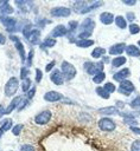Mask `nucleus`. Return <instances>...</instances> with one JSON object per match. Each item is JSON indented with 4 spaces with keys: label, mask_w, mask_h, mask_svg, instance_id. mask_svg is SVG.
<instances>
[{
    "label": "nucleus",
    "mask_w": 140,
    "mask_h": 151,
    "mask_svg": "<svg viewBox=\"0 0 140 151\" xmlns=\"http://www.w3.org/2000/svg\"><path fill=\"white\" fill-rule=\"evenodd\" d=\"M61 71H62V73H63V76H64V79H66V80L74 79L75 76H76V73H77L75 66H74L72 64H70L69 61H65V60L62 63Z\"/></svg>",
    "instance_id": "1"
},
{
    "label": "nucleus",
    "mask_w": 140,
    "mask_h": 151,
    "mask_svg": "<svg viewBox=\"0 0 140 151\" xmlns=\"http://www.w3.org/2000/svg\"><path fill=\"white\" fill-rule=\"evenodd\" d=\"M19 87V80L15 77H12L8 79V81L5 85V96L7 97H12L15 94L17 90Z\"/></svg>",
    "instance_id": "2"
},
{
    "label": "nucleus",
    "mask_w": 140,
    "mask_h": 151,
    "mask_svg": "<svg viewBox=\"0 0 140 151\" xmlns=\"http://www.w3.org/2000/svg\"><path fill=\"white\" fill-rule=\"evenodd\" d=\"M83 66H84V70L89 74H93V76H95V74H97L100 72H103V63L102 61L96 63V64H94L91 61H85L83 64Z\"/></svg>",
    "instance_id": "3"
},
{
    "label": "nucleus",
    "mask_w": 140,
    "mask_h": 151,
    "mask_svg": "<svg viewBox=\"0 0 140 151\" xmlns=\"http://www.w3.org/2000/svg\"><path fill=\"white\" fill-rule=\"evenodd\" d=\"M98 127H100L102 131H104V132H112V131L115 130L116 124H115V122H114L113 119L104 117V118H101V119L98 120Z\"/></svg>",
    "instance_id": "4"
},
{
    "label": "nucleus",
    "mask_w": 140,
    "mask_h": 151,
    "mask_svg": "<svg viewBox=\"0 0 140 151\" xmlns=\"http://www.w3.org/2000/svg\"><path fill=\"white\" fill-rule=\"evenodd\" d=\"M134 90H135V86H134L133 83L129 81V80H123V81H121L120 85H119V88H117L119 93H121V94H123V96H129Z\"/></svg>",
    "instance_id": "5"
},
{
    "label": "nucleus",
    "mask_w": 140,
    "mask_h": 151,
    "mask_svg": "<svg viewBox=\"0 0 140 151\" xmlns=\"http://www.w3.org/2000/svg\"><path fill=\"white\" fill-rule=\"evenodd\" d=\"M51 117H52V114H51V112L49 110L42 111L34 117V123L38 124V125H45V124H47L50 122Z\"/></svg>",
    "instance_id": "6"
},
{
    "label": "nucleus",
    "mask_w": 140,
    "mask_h": 151,
    "mask_svg": "<svg viewBox=\"0 0 140 151\" xmlns=\"http://www.w3.org/2000/svg\"><path fill=\"white\" fill-rule=\"evenodd\" d=\"M0 22L6 27V29L8 32H12L15 29V25H17V20L12 17L8 15H1L0 14Z\"/></svg>",
    "instance_id": "7"
},
{
    "label": "nucleus",
    "mask_w": 140,
    "mask_h": 151,
    "mask_svg": "<svg viewBox=\"0 0 140 151\" xmlns=\"http://www.w3.org/2000/svg\"><path fill=\"white\" fill-rule=\"evenodd\" d=\"M9 39H11L12 41H14V42H15V48H17V51H18V53H19V55H20V58H21V61L24 63V61L26 60V54H25L24 45L21 44V41L19 40V38H18L17 35H14V34H11V35H9Z\"/></svg>",
    "instance_id": "8"
},
{
    "label": "nucleus",
    "mask_w": 140,
    "mask_h": 151,
    "mask_svg": "<svg viewBox=\"0 0 140 151\" xmlns=\"http://www.w3.org/2000/svg\"><path fill=\"white\" fill-rule=\"evenodd\" d=\"M51 15L52 17H69L71 14V11L68 8V7H64V6H59V7H53L51 11H50Z\"/></svg>",
    "instance_id": "9"
},
{
    "label": "nucleus",
    "mask_w": 140,
    "mask_h": 151,
    "mask_svg": "<svg viewBox=\"0 0 140 151\" xmlns=\"http://www.w3.org/2000/svg\"><path fill=\"white\" fill-rule=\"evenodd\" d=\"M50 79H51V81H52L55 85H57V86L63 85V83H64V76H63L62 71H59V70H53V71L50 73Z\"/></svg>",
    "instance_id": "10"
},
{
    "label": "nucleus",
    "mask_w": 140,
    "mask_h": 151,
    "mask_svg": "<svg viewBox=\"0 0 140 151\" xmlns=\"http://www.w3.org/2000/svg\"><path fill=\"white\" fill-rule=\"evenodd\" d=\"M66 34H68V28H65L64 25H58V26H56L51 31V33H50L49 37H51V38L55 39V38H59V37H64Z\"/></svg>",
    "instance_id": "11"
},
{
    "label": "nucleus",
    "mask_w": 140,
    "mask_h": 151,
    "mask_svg": "<svg viewBox=\"0 0 140 151\" xmlns=\"http://www.w3.org/2000/svg\"><path fill=\"white\" fill-rule=\"evenodd\" d=\"M81 27V32H88V33H91L93 29L95 28V22L91 18H87L84 19V21L79 25Z\"/></svg>",
    "instance_id": "12"
},
{
    "label": "nucleus",
    "mask_w": 140,
    "mask_h": 151,
    "mask_svg": "<svg viewBox=\"0 0 140 151\" xmlns=\"http://www.w3.org/2000/svg\"><path fill=\"white\" fill-rule=\"evenodd\" d=\"M44 99L46 101L55 103V101H59L61 99H63V96L57 91H49V92H46L44 94Z\"/></svg>",
    "instance_id": "13"
},
{
    "label": "nucleus",
    "mask_w": 140,
    "mask_h": 151,
    "mask_svg": "<svg viewBox=\"0 0 140 151\" xmlns=\"http://www.w3.org/2000/svg\"><path fill=\"white\" fill-rule=\"evenodd\" d=\"M126 44H123V42H119V44H115V45H113V46H110V48H109V54H112V55H120L123 51H126Z\"/></svg>",
    "instance_id": "14"
},
{
    "label": "nucleus",
    "mask_w": 140,
    "mask_h": 151,
    "mask_svg": "<svg viewBox=\"0 0 140 151\" xmlns=\"http://www.w3.org/2000/svg\"><path fill=\"white\" fill-rule=\"evenodd\" d=\"M131 74V71H129V68H122V70H120L119 72H116L114 76H113V79L115 80V81H123V80H127V77Z\"/></svg>",
    "instance_id": "15"
},
{
    "label": "nucleus",
    "mask_w": 140,
    "mask_h": 151,
    "mask_svg": "<svg viewBox=\"0 0 140 151\" xmlns=\"http://www.w3.org/2000/svg\"><path fill=\"white\" fill-rule=\"evenodd\" d=\"M13 7L9 5V2L7 0H2L0 1V13L1 15H8L13 13Z\"/></svg>",
    "instance_id": "16"
},
{
    "label": "nucleus",
    "mask_w": 140,
    "mask_h": 151,
    "mask_svg": "<svg viewBox=\"0 0 140 151\" xmlns=\"http://www.w3.org/2000/svg\"><path fill=\"white\" fill-rule=\"evenodd\" d=\"M21 100H23V98H21L20 96L14 97V98L12 99V101L8 104V106L6 107V114H9V113H12V111H13V110L18 109V106H19V105H20V103H21Z\"/></svg>",
    "instance_id": "17"
},
{
    "label": "nucleus",
    "mask_w": 140,
    "mask_h": 151,
    "mask_svg": "<svg viewBox=\"0 0 140 151\" xmlns=\"http://www.w3.org/2000/svg\"><path fill=\"white\" fill-rule=\"evenodd\" d=\"M114 20H115V17L110 12H103L100 14V21L104 25H110L114 22Z\"/></svg>",
    "instance_id": "18"
},
{
    "label": "nucleus",
    "mask_w": 140,
    "mask_h": 151,
    "mask_svg": "<svg viewBox=\"0 0 140 151\" xmlns=\"http://www.w3.org/2000/svg\"><path fill=\"white\" fill-rule=\"evenodd\" d=\"M97 112L100 114H104V116H110V114H117L119 113V110L116 106H107V107H102V109H98Z\"/></svg>",
    "instance_id": "19"
},
{
    "label": "nucleus",
    "mask_w": 140,
    "mask_h": 151,
    "mask_svg": "<svg viewBox=\"0 0 140 151\" xmlns=\"http://www.w3.org/2000/svg\"><path fill=\"white\" fill-rule=\"evenodd\" d=\"M27 40H28L31 44H33V45L39 44V42H40V31L37 29V28H34V29L31 32V34H30V37H28Z\"/></svg>",
    "instance_id": "20"
},
{
    "label": "nucleus",
    "mask_w": 140,
    "mask_h": 151,
    "mask_svg": "<svg viewBox=\"0 0 140 151\" xmlns=\"http://www.w3.org/2000/svg\"><path fill=\"white\" fill-rule=\"evenodd\" d=\"M126 53L129 57H139L140 55V48L135 45H128L126 47Z\"/></svg>",
    "instance_id": "21"
},
{
    "label": "nucleus",
    "mask_w": 140,
    "mask_h": 151,
    "mask_svg": "<svg viewBox=\"0 0 140 151\" xmlns=\"http://www.w3.org/2000/svg\"><path fill=\"white\" fill-rule=\"evenodd\" d=\"M114 22H115V25H116L120 29H125V28L127 27V20H126V18H123L122 15H117V17H115Z\"/></svg>",
    "instance_id": "22"
},
{
    "label": "nucleus",
    "mask_w": 140,
    "mask_h": 151,
    "mask_svg": "<svg viewBox=\"0 0 140 151\" xmlns=\"http://www.w3.org/2000/svg\"><path fill=\"white\" fill-rule=\"evenodd\" d=\"M76 45L78 46V47H81V48H85V47H89V46H91V45H94V40H91V39H78L77 41H76Z\"/></svg>",
    "instance_id": "23"
},
{
    "label": "nucleus",
    "mask_w": 140,
    "mask_h": 151,
    "mask_svg": "<svg viewBox=\"0 0 140 151\" xmlns=\"http://www.w3.org/2000/svg\"><path fill=\"white\" fill-rule=\"evenodd\" d=\"M125 64H126V57L119 55V57H115V58L112 60V66H113V67H120V66H122V65H125Z\"/></svg>",
    "instance_id": "24"
},
{
    "label": "nucleus",
    "mask_w": 140,
    "mask_h": 151,
    "mask_svg": "<svg viewBox=\"0 0 140 151\" xmlns=\"http://www.w3.org/2000/svg\"><path fill=\"white\" fill-rule=\"evenodd\" d=\"M104 53H106V50H104L103 47H96V48L93 50V52H91V57L95 58V59H98V58L103 57Z\"/></svg>",
    "instance_id": "25"
},
{
    "label": "nucleus",
    "mask_w": 140,
    "mask_h": 151,
    "mask_svg": "<svg viewBox=\"0 0 140 151\" xmlns=\"http://www.w3.org/2000/svg\"><path fill=\"white\" fill-rule=\"evenodd\" d=\"M87 6H88V4L85 1H77V2L74 4V8L77 13H82L87 8Z\"/></svg>",
    "instance_id": "26"
},
{
    "label": "nucleus",
    "mask_w": 140,
    "mask_h": 151,
    "mask_svg": "<svg viewBox=\"0 0 140 151\" xmlns=\"http://www.w3.org/2000/svg\"><path fill=\"white\" fill-rule=\"evenodd\" d=\"M56 45V39L53 38H46L42 44H40V47L42 48H47V47H53Z\"/></svg>",
    "instance_id": "27"
},
{
    "label": "nucleus",
    "mask_w": 140,
    "mask_h": 151,
    "mask_svg": "<svg viewBox=\"0 0 140 151\" xmlns=\"http://www.w3.org/2000/svg\"><path fill=\"white\" fill-rule=\"evenodd\" d=\"M102 5H103V2H102V1H95V2H93L90 6L88 5V6H87V8H85L81 14H85V13H88V12H90V11H93V9H95V8L100 7V6H102Z\"/></svg>",
    "instance_id": "28"
},
{
    "label": "nucleus",
    "mask_w": 140,
    "mask_h": 151,
    "mask_svg": "<svg viewBox=\"0 0 140 151\" xmlns=\"http://www.w3.org/2000/svg\"><path fill=\"white\" fill-rule=\"evenodd\" d=\"M95 91H96V93H97L101 98H103V99H109V97H110V94H109L103 87H101V86H97Z\"/></svg>",
    "instance_id": "29"
},
{
    "label": "nucleus",
    "mask_w": 140,
    "mask_h": 151,
    "mask_svg": "<svg viewBox=\"0 0 140 151\" xmlns=\"http://www.w3.org/2000/svg\"><path fill=\"white\" fill-rule=\"evenodd\" d=\"M31 84H32V81H31L30 78L24 79V80L21 81V90H23L24 92H28V91L31 90Z\"/></svg>",
    "instance_id": "30"
},
{
    "label": "nucleus",
    "mask_w": 140,
    "mask_h": 151,
    "mask_svg": "<svg viewBox=\"0 0 140 151\" xmlns=\"http://www.w3.org/2000/svg\"><path fill=\"white\" fill-rule=\"evenodd\" d=\"M104 78H106V73L104 72H100V73H97V74H95L93 77V81L95 84H100V83H102L104 80Z\"/></svg>",
    "instance_id": "31"
},
{
    "label": "nucleus",
    "mask_w": 140,
    "mask_h": 151,
    "mask_svg": "<svg viewBox=\"0 0 140 151\" xmlns=\"http://www.w3.org/2000/svg\"><path fill=\"white\" fill-rule=\"evenodd\" d=\"M12 125H13V120L12 119H5L2 120L1 123V127L4 129V131H8L12 129Z\"/></svg>",
    "instance_id": "32"
},
{
    "label": "nucleus",
    "mask_w": 140,
    "mask_h": 151,
    "mask_svg": "<svg viewBox=\"0 0 140 151\" xmlns=\"http://www.w3.org/2000/svg\"><path fill=\"white\" fill-rule=\"evenodd\" d=\"M32 31H33V29H32V25H31V24L26 25V26L23 28V34H24V37H25L26 39H28V37H30V34H31Z\"/></svg>",
    "instance_id": "33"
},
{
    "label": "nucleus",
    "mask_w": 140,
    "mask_h": 151,
    "mask_svg": "<svg viewBox=\"0 0 140 151\" xmlns=\"http://www.w3.org/2000/svg\"><path fill=\"white\" fill-rule=\"evenodd\" d=\"M103 88H104L108 93H113V92H115V90H116V87H115V85H114L113 83H106V84L103 85Z\"/></svg>",
    "instance_id": "34"
},
{
    "label": "nucleus",
    "mask_w": 140,
    "mask_h": 151,
    "mask_svg": "<svg viewBox=\"0 0 140 151\" xmlns=\"http://www.w3.org/2000/svg\"><path fill=\"white\" fill-rule=\"evenodd\" d=\"M23 129H24V125H23V124H17V125H14V126L12 127V133H13L14 136H19Z\"/></svg>",
    "instance_id": "35"
},
{
    "label": "nucleus",
    "mask_w": 140,
    "mask_h": 151,
    "mask_svg": "<svg viewBox=\"0 0 140 151\" xmlns=\"http://www.w3.org/2000/svg\"><path fill=\"white\" fill-rule=\"evenodd\" d=\"M128 29H129V33L131 34H138L140 32V26L138 24H131Z\"/></svg>",
    "instance_id": "36"
},
{
    "label": "nucleus",
    "mask_w": 140,
    "mask_h": 151,
    "mask_svg": "<svg viewBox=\"0 0 140 151\" xmlns=\"http://www.w3.org/2000/svg\"><path fill=\"white\" fill-rule=\"evenodd\" d=\"M77 28H78V22L77 21H69V28H68L69 33H74Z\"/></svg>",
    "instance_id": "37"
},
{
    "label": "nucleus",
    "mask_w": 140,
    "mask_h": 151,
    "mask_svg": "<svg viewBox=\"0 0 140 151\" xmlns=\"http://www.w3.org/2000/svg\"><path fill=\"white\" fill-rule=\"evenodd\" d=\"M129 105H131V107H133V109H140V96L135 97V98L129 103Z\"/></svg>",
    "instance_id": "38"
},
{
    "label": "nucleus",
    "mask_w": 140,
    "mask_h": 151,
    "mask_svg": "<svg viewBox=\"0 0 140 151\" xmlns=\"http://www.w3.org/2000/svg\"><path fill=\"white\" fill-rule=\"evenodd\" d=\"M27 76H28V67H26V66H21V68H20V78L24 80V79L28 78Z\"/></svg>",
    "instance_id": "39"
},
{
    "label": "nucleus",
    "mask_w": 140,
    "mask_h": 151,
    "mask_svg": "<svg viewBox=\"0 0 140 151\" xmlns=\"http://www.w3.org/2000/svg\"><path fill=\"white\" fill-rule=\"evenodd\" d=\"M131 151H140V140L136 139L132 143V146H131Z\"/></svg>",
    "instance_id": "40"
},
{
    "label": "nucleus",
    "mask_w": 140,
    "mask_h": 151,
    "mask_svg": "<svg viewBox=\"0 0 140 151\" xmlns=\"http://www.w3.org/2000/svg\"><path fill=\"white\" fill-rule=\"evenodd\" d=\"M33 54H34V52H33V50H31V51L28 52V55H27V59H26V67H27V66H31V65H32V59H33Z\"/></svg>",
    "instance_id": "41"
},
{
    "label": "nucleus",
    "mask_w": 140,
    "mask_h": 151,
    "mask_svg": "<svg viewBox=\"0 0 140 151\" xmlns=\"http://www.w3.org/2000/svg\"><path fill=\"white\" fill-rule=\"evenodd\" d=\"M123 122H125L126 124L131 125V126H136V125H138V122H136V119H134V118H125Z\"/></svg>",
    "instance_id": "42"
},
{
    "label": "nucleus",
    "mask_w": 140,
    "mask_h": 151,
    "mask_svg": "<svg viewBox=\"0 0 140 151\" xmlns=\"http://www.w3.org/2000/svg\"><path fill=\"white\" fill-rule=\"evenodd\" d=\"M20 151H36V150H34V147H33L32 145H30V144H24V145H21Z\"/></svg>",
    "instance_id": "43"
},
{
    "label": "nucleus",
    "mask_w": 140,
    "mask_h": 151,
    "mask_svg": "<svg viewBox=\"0 0 140 151\" xmlns=\"http://www.w3.org/2000/svg\"><path fill=\"white\" fill-rule=\"evenodd\" d=\"M43 79V72L39 68H36V81L40 83V80Z\"/></svg>",
    "instance_id": "44"
},
{
    "label": "nucleus",
    "mask_w": 140,
    "mask_h": 151,
    "mask_svg": "<svg viewBox=\"0 0 140 151\" xmlns=\"http://www.w3.org/2000/svg\"><path fill=\"white\" fill-rule=\"evenodd\" d=\"M28 103H30V99H25V100H21V103H20V105L18 106V111H21V110H24L27 105H28Z\"/></svg>",
    "instance_id": "45"
},
{
    "label": "nucleus",
    "mask_w": 140,
    "mask_h": 151,
    "mask_svg": "<svg viewBox=\"0 0 140 151\" xmlns=\"http://www.w3.org/2000/svg\"><path fill=\"white\" fill-rule=\"evenodd\" d=\"M134 19H135V14H134L133 12H127V13H126V20L133 21Z\"/></svg>",
    "instance_id": "46"
},
{
    "label": "nucleus",
    "mask_w": 140,
    "mask_h": 151,
    "mask_svg": "<svg viewBox=\"0 0 140 151\" xmlns=\"http://www.w3.org/2000/svg\"><path fill=\"white\" fill-rule=\"evenodd\" d=\"M90 35H91V33H88V32H79L77 38H79V40H81V39H85V38H89Z\"/></svg>",
    "instance_id": "47"
},
{
    "label": "nucleus",
    "mask_w": 140,
    "mask_h": 151,
    "mask_svg": "<svg viewBox=\"0 0 140 151\" xmlns=\"http://www.w3.org/2000/svg\"><path fill=\"white\" fill-rule=\"evenodd\" d=\"M34 93H36V86H33L28 92H27V99H32L34 97Z\"/></svg>",
    "instance_id": "48"
},
{
    "label": "nucleus",
    "mask_w": 140,
    "mask_h": 151,
    "mask_svg": "<svg viewBox=\"0 0 140 151\" xmlns=\"http://www.w3.org/2000/svg\"><path fill=\"white\" fill-rule=\"evenodd\" d=\"M55 64H56V61L55 60H52V61H50L47 65H46V67H45V71L46 72H50L52 68H53V66H55Z\"/></svg>",
    "instance_id": "49"
},
{
    "label": "nucleus",
    "mask_w": 140,
    "mask_h": 151,
    "mask_svg": "<svg viewBox=\"0 0 140 151\" xmlns=\"http://www.w3.org/2000/svg\"><path fill=\"white\" fill-rule=\"evenodd\" d=\"M122 2H123L125 5H127V6H134V5L136 4L135 0H123Z\"/></svg>",
    "instance_id": "50"
},
{
    "label": "nucleus",
    "mask_w": 140,
    "mask_h": 151,
    "mask_svg": "<svg viewBox=\"0 0 140 151\" xmlns=\"http://www.w3.org/2000/svg\"><path fill=\"white\" fill-rule=\"evenodd\" d=\"M131 130H132L134 133L140 134V127H138V126H131Z\"/></svg>",
    "instance_id": "51"
},
{
    "label": "nucleus",
    "mask_w": 140,
    "mask_h": 151,
    "mask_svg": "<svg viewBox=\"0 0 140 151\" xmlns=\"http://www.w3.org/2000/svg\"><path fill=\"white\" fill-rule=\"evenodd\" d=\"M4 114H6V109H4V106L0 104V118H2Z\"/></svg>",
    "instance_id": "52"
},
{
    "label": "nucleus",
    "mask_w": 140,
    "mask_h": 151,
    "mask_svg": "<svg viewBox=\"0 0 140 151\" xmlns=\"http://www.w3.org/2000/svg\"><path fill=\"white\" fill-rule=\"evenodd\" d=\"M5 42H6V37L2 33H0V45H4Z\"/></svg>",
    "instance_id": "53"
},
{
    "label": "nucleus",
    "mask_w": 140,
    "mask_h": 151,
    "mask_svg": "<svg viewBox=\"0 0 140 151\" xmlns=\"http://www.w3.org/2000/svg\"><path fill=\"white\" fill-rule=\"evenodd\" d=\"M116 107H123V103L121 100H117L116 101Z\"/></svg>",
    "instance_id": "54"
},
{
    "label": "nucleus",
    "mask_w": 140,
    "mask_h": 151,
    "mask_svg": "<svg viewBox=\"0 0 140 151\" xmlns=\"http://www.w3.org/2000/svg\"><path fill=\"white\" fill-rule=\"evenodd\" d=\"M103 63H109V58L108 57H103Z\"/></svg>",
    "instance_id": "55"
},
{
    "label": "nucleus",
    "mask_w": 140,
    "mask_h": 151,
    "mask_svg": "<svg viewBox=\"0 0 140 151\" xmlns=\"http://www.w3.org/2000/svg\"><path fill=\"white\" fill-rule=\"evenodd\" d=\"M4 132H5V131H4V129H2V127H0V138H1V136L4 134Z\"/></svg>",
    "instance_id": "56"
},
{
    "label": "nucleus",
    "mask_w": 140,
    "mask_h": 151,
    "mask_svg": "<svg viewBox=\"0 0 140 151\" xmlns=\"http://www.w3.org/2000/svg\"><path fill=\"white\" fill-rule=\"evenodd\" d=\"M138 45H139V46H140V40H139V41H138Z\"/></svg>",
    "instance_id": "57"
},
{
    "label": "nucleus",
    "mask_w": 140,
    "mask_h": 151,
    "mask_svg": "<svg viewBox=\"0 0 140 151\" xmlns=\"http://www.w3.org/2000/svg\"><path fill=\"white\" fill-rule=\"evenodd\" d=\"M139 80H140V79H139Z\"/></svg>",
    "instance_id": "58"
}]
</instances>
